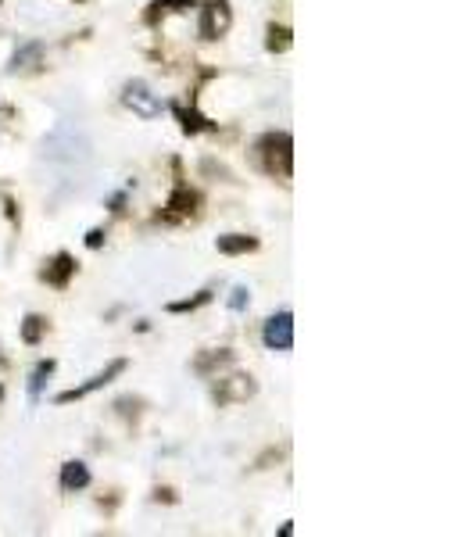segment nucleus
Segmentation results:
<instances>
[{"mask_svg": "<svg viewBox=\"0 0 476 537\" xmlns=\"http://www.w3.org/2000/svg\"><path fill=\"white\" fill-rule=\"evenodd\" d=\"M255 162L265 176L290 179V172H294V140H290V133H265V137H258Z\"/></svg>", "mask_w": 476, "mask_h": 537, "instance_id": "f257e3e1", "label": "nucleus"}, {"mask_svg": "<svg viewBox=\"0 0 476 537\" xmlns=\"http://www.w3.org/2000/svg\"><path fill=\"white\" fill-rule=\"evenodd\" d=\"M233 26V8L230 0H204L201 4V22H197V33L201 40H222V36L230 33Z\"/></svg>", "mask_w": 476, "mask_h": 537, "instance_id": "f03ea898", "label": "nucleus"}, {"mask_svg": "<svg viewBox=\"0 0 476 537\" xmlns=\"http://www.w3.org/2000/svg\"><path fill=\"white\" fill-rule=\"evenodd\" d=\"M197 205H201L197 190H190L187 183H179V187L172 190L169 201H165V208L158 212V222H187V219H194Z\"/></svg>", "mask_w": 476, "mask_h": 537, "instance_id": "7ed1b4c3", "label": "nucleus"}, {"mask_svg": "<svg viewBox=\"0 0 476 537\" xmlns=\"http://www.w3.org/2000/svg\"><path fill=\"white\" fill-rule=\"evenodd\" d=\"M122 101H126V108H133L140 119H158V115H162V97L154 94L144 79H133V83H126V94H122Z\"/></svg>", "mask_w": 476, "mask_h": 537, "instance_id": "20e7f679", "label": "nucleus"}, {"mask_svg": "<svg viewBox=\"0 0 476 537\" xmlns=\"http://www.w3.org/2000/svg\"><path fill=\"white\" fill-rule=\"evenodd\" d=\"M126 358H115V362H111L108 369H104V373H97V376H90V380H86L83 387H72V391H65V394H58V405H68V401H83V398H90V394L94 391H101V387H108L111 380H115V376H122L126 373Z\"/></svg>", "mask_w": 476, "mask_h": 537, "instance_id": "39448f33", "label": "nucleus"}, {"mask_svg": "<svg viewBox=\"0 0 476 537\" xmlns=\"http://www.w3.org/2000/svg\"><path fill=\"white\" fill-rule=\"evenodd\" d=\"M262 341H265V348H269V351H290V348H294V316H290L287 308H283V312H276V316L265 323Z\"/></svg>", "mask_w": 476, "mask_h": 537, "instance_id": "423d86ee", "label": "nucleus"}, {"mask_svg": "<svg viewBox=\"0 0 476 537\" xmlns=\"http://www.w3.org/2000/svg\"><path fill=\"white\" fill-rule=\"evenodd\" d=\"M258 384H255V376H222L219 387H215V401L219 405H233V401H247V398H255Z\"/></svg>", "mask_w": 476, "mask_h": 537, "instance_id": "0eeeda50", "label": "nucleus"}, {"mask_svg": "<svg viewBox=\"0 0 476 537\" xmlns=\"http://www.w3.org/2000/svg\"><path fill=\"white\" fill-rule=\"evenodd\" d=\"M76 269H79V262L68 251H58V255L51 258V262L43 265L40 269V280L47 283V287H58V290H65L68 283H72V276H76Z\"/></svg>", "mask_w": 476, "mask_h": 537, "instance_id": "6e6552de", "label": "nucleus"}, {"mask_svg": "<svg viewBox=\"0 0 476 537\" xmlns=\"http://www.w3.org/2000/svg\"><path fill=\"white\" fill-rule=\"evenodd\" d=\"M187 8H194V0H151V8L144 11V22L147 26H158L169 15H183Z\"/></svg>", "mask_w": 476, "mask_h": 537, "instance_id": "1a4fd4ad", "label": "nucleus"}, {"mask_svg": "<svg viewBox=\"0 0 476 537\" xmlns=\"http://www.w3.org/2000/svg\"><path fill=\"white\" fill-rule=\"evenodd\" d=\"M172 115L179 119V126H183V133H190V137H197V133H215V122H208L197 108H183V104H172Z\"/></svg>", "mask_w": 476, "mask_h": 537, "instance_id": "9d476101", "label": "nucleus"}, {"mask_svg": "<svg viewBox=\"0 0 476 537\" xmlns=\"http://www.w3.org/2000/svg\"><path fill=\"white\" fill-rule=\"evenodd\" d=\"M83 487H90V469L76 459L65 462V466H61V491L72 495V491H83Z\"/></svg>", "mask_w": 476, "mask_h": 537, "instance_id": "9b49d317", "label": "nucleus"}, {"mask_svg": "<svg viewBox=\"0 0 476 537\" xmlns=\"http://www.w3.org/2000/svg\"><path fill=\"white\" fill-rule=\"evenodd\" d=\"M215 248L222 255H247V251H258V237H247V233H226V237L215 240Z\"/></svg>", "mask_w": 476, "mask_h": 537, "instance_id": "f8f14e48", "label": "nucleus"}, {"mask_svg": "<svg viewBox=\"0 0 476 537\" xmlns=\"http://www.w3.org/2000/svg\"><path fill=\"white\" fill-rule=\"evenodd\" d=\"M230 362H233V351L230 348H219V351H208V355H197L194 358V369L201 376H212L215 369L230 366Z\"/></svg>", "mask_w": 476, "mask_h": 537, "instance_id": "ddd939ff", "label": "nucleus"}, {"mask_svg": "<svg viewBox=\"0 0 476 537\" xmlns=\"http://www.w3.org/2000/svg\"><path fill=\"white\" fill-rule=\"evenodd\" d=\"M51 373H54V358H47V362H40V366L33 369V376H29V398H40L43 394V387H47V380H51Z\"/></svg>", "mask_w": 476, "mask_h": 537, "instance_id": "4468645a", "label": "nucleus"}, {"mask_svg": "<svg viewBox=\"0 0 476 537\" xmlns=\"http://www.w3.org/2000/svg\"><path fill=\"white\" fill-rule=\"evenodd\" d=\"M290 29L287 26H276V22H272L269 26V40H265V51L269 54H283V51H290Z\"/></svg>", "mask_w": 476, "mask_h": 537, "instance_id": "2eb2a0df", "label": "nucleus"}, {"mask_svg": "<svg viewBox=\"0 0 476 537\" xmlns=\"http://www.w3.org/2000/svg\"><path fill=\"white\" fill-rule=\"evenodd\" d=\"M43 333H47V319L43 316H26V323H22V341L26 344H40L43 341Z\"/></svg>", "mask_w": 476, "mask_h": 537, "instance_id": "dca6fc26", "label": "nucleus"}, {"mask_svg": "<svg viewBox=\"0 0 476 537\" xmlns=\"http://www.w3.org/2000/svg\"><path fill=\"white\" fill-rule=\"evenodd\" d=\"M212 301V290H201L197 298H187V301H172L169 305V312H194V308H201V305H208Z\"/></svg>", "mask_w": 476, "mask_h": 537, "instance_id": "f3484780", "label": "nucleus"}, {"mask_svg": "<svg viewBox=\"0 0 476 537\" xmlns=\"http://www.w3.org/2000/svg\"><path fill=\"white\" fill-rule=\"evenodd\" d=\"M247 305H251V290H247V287H233V294H230V308H233V312H247Z\"/></svg>", "mask_w": 476, "mask_h": 537, "instance_id": "a211bd4d", "label": "nucleus"}, {"mask_svg": "<svg viewBox=\"0 0 476 537\" xmlns=\"http://www.w3.org/2000/svg\"><path fill=\"white\" fill-rule=\"evenodd\" d=\"M101 244H104V230H90V233H86V248H101Z\"/></svg>", "mask_w": 476, "mask_h": 537, "instance_id": "6ab92c4d", "label": "nucleus"}, {"mask_svg": "<svg viewBox=\"0 0 476 537\" xmlns=\"http://www.w3.org/2000/svg\"><path fill=\"white\" fill-rule=\"evenodd\" d=\"M4 362H8V358H4V355H0V366H4Z\"/></svg>", "mask_w": 476, "mask_h": 537, "instance_id": "aec40b11", "label": "nucleus"}]
</instances>
